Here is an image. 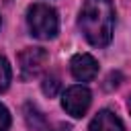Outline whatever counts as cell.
<instances>
[{"mask_svg":"<svg viewBox=\"0 0 131 131\" xmlns=\"http://www.w3.org/2000/svg\"><path fill=\"white\" fill-rule=\"evenodd\" d=\"M70 70H72V76L80 82H88L92 80L96 74H98V63L92 55L88 53H78L72 57L70 61Z\"/></svg>","mask_w":131,"mask_h":131,"instance_id":"5","label":"cell"},{"mask_svg":"<svg viewBox=\"0 0 131 131\" xmlns=\"http://www.w3.org/2000/svg\"><path fill=\"white\" fill-rule=\"evenodd\" d=\"M78 27L90 45L106 47L113 39V29H115L113 2L111 0H86L78 16Z\"/></svg>","mask_w":131,"mask_h":131,"instance_id":"1","label":"cell"},{"mask_svg":"<svg viewBox=\"0 0 131 131\" xmlns=\"http://www.w3.org/2000/svg\"><path fill=\"white\" fill-rule=\"evenodd\" d=\"M25 121H27L29 129H33V131H47V121L33 102L25 104Z\"/></svg>","mask_w":131,"mask_h":131,"instance_id":"7","label":"cell"},{"mask_svg":"<svg viewBox=\"0 0 131 131\" xmlns=\"http://www.w3.org/2000/svg\"><path fill=\"white\" fill-rule=\"evenodd\" d=\"M88 131H125L123 121L108 108H102L96 113V117L90 121Z\"/></svg>","mask_w":131,"mask_h":131,"instance_id":"6","label":"cell"},{"mask_svg":"<svg viewBox=\"0 0 131 131\" xmlns=\"http://www.w3.org/2000/svg\"><path fill=\"white\" fill-rule=\"evenodd\" d=\"M55 131H72V127H70V125H66V123H59Z\"/></svg>","mask_w":131,"mask_h":131,"instance_id":"11","label":"cell"},{"mask_svg":"<svg viewBox=\"0 0 131 131\" xmlns=\"http://www.w3.org/2000/svg\"><path fill=\"white\" fill-rule=\"evenodd\" d=\"M59 88H61V82H59V78H57V76H47V78L43 80V84H41L43 94H45V96H49V98L57 96Z\"/></svg>","mask_w":131,"mask_h":131,"instance_id":"8","label":"cell"},{"mask_svg":"<svg viewBox=\"0 0 131 131\" xmlns=\"http://www.w3.org/2000/svg\"><path fill=\"white\" fill-rule=\"evenodd\" d=\"M47 59H49V55L43 47H27L25 51H20V55H18L20 78L31 80V78L39 76L43 72V68L47 66Z\"/></svg>","mask_w":131,"mask_h":131,"instance_id":"3","label":"cell"},{"mask_svg":"<svg viewBox=\"0 0 131 131\" xmlns=\"http://www.w3.org/2000/svg\"><path fill=\"white\" fill-rule=\"evenodd\" d=\"M27 25L33 37L37 39H53L59 29L57 12L49 4H33L27 10Z\"/></svg>","mask_w":131,"mask_h":131,"instance_id":"2","label":"cell"},{"mask_svg":"<svg viewBox=\"0 0 131 131\" xmlns=\"http://www.w3.org/2000/svg\"><path fill=\"white\" fill-rule=\"evenodd\" d=\"M10 127V115L4 104H0V131H8Z\"/></svg>","mask_w":131,"mask_h":131,"instance_id":"10","label":"cell"},{"mask_svg":"<svg viewBox=\"0 0 131 131\" xmlns=\"http://www.w3.org/2000/svg\"><path fill=\"white\" fill-rule=\"evenodd\" d=\"M129 113H131V98H129Z\"/></svg>","mask_w":131,"mask_h":131,"instance_id":"12","label":"cell"},{"mask_svg":"<svg viewBox=\"0 0 131 131\" xmlns=\"http://www.w3.org/2000/svg\"><path fill=\"white\" fill-rule=\"evenodd\" d=\"M10 78H12V74H10V66H8L6 57L0 55V92H4V90L8 88Z\"/></svg>","mask_w":131,"mask_h":131,"instance_id":"9","label":"cell"},{"mask_svg":"<svg viewBox=\"0 0 131 131\" xmlns=\"http://www.w3.org/2000/svg\"><path fill=\"white\" fill-rule=\"evenodd\" d=\"M90 100H92V94L86 86H70L61 98V106L68 115L72 117H84L88 106H90Z\"/></svg>","mask_w":131,"mask_h":131,"instance_id":"4","label":"cell"}]
</instances>
